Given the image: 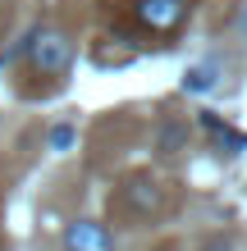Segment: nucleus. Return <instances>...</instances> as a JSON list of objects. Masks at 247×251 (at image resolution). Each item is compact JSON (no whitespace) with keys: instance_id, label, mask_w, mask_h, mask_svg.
Here are the masks:
<instances>
[{"instance_id":"6","label":"nucleus","mask_w":247,"mask_h":251,"mask_svg":"<svg viewBox=\"0 0 247 251\" xmlns=\"http://www.w3.org/2000/svg\"><path fill=\"white\" fill-rule=\"evenodd\" d=\"M215 73H220L215 64H197V69H188L183 87H188V92H211V87H215Z\"/></svg>"},{"instance_id":"5","label":"nucleus","mask_w":247,"mask_h":251,"mask_svg":"<svg viewBox=\"0 0 247 251\" xmlns=\"http://www.w3.org/2000/svg\"><path fill=\"white\" fill-rule=\"evenodd\" d=\"M201 128H206L211 137L220 142V151H224V155H234V151H243V146H247V137H243V132H234V128L220 119V114H211V110L201 114Z\"/></svg>"},{"instance_id":"2","label":"nucleus","mask_w":247,"mask_h":251,"mask_svg":"<svg viewBox=\"0 0 247 251\" xmlns=\"http://www.w3.org/2000/svg\"><path fill=\"white\" fill-rule=\"evenodd\" d=\"M192 14V0H133V19L147 32H179Z\"/></svg>"},{"instance_id":"7","label":"nucleus","mask_w":247,"mask_h":251,"mask_svg":"<svg viewBox=\"0 0 247 251\" xmlns=\"http://www.w3.org/2000/svg\"><path fill=\"white\" fill-rule=\"evenodd\" d=\"M183 142H188V128H183L179 119H169V124L161 128V151L169 155V151H179V146H183Z\"/></svg>"},{"instance_id":"4","label":"nucleus","mask_w":247,"mask_h":251,"mask_svg":"<svg viewBox=\"0 0 247 251\" xmlns=\"http://www.w3.org/2000/svg\"><path fill=\"white\" fill-rule=\"evenodd\" d=\"M64 247L69 251H114V238L101 219H74L64 228Z\"/></svg>"},{"instance_id":"8","label":"nucleus","mask_w":247,"mask_h":251,"mask_svg":"<svg viewBox=\"0 0 247 251\" xmlns=\"http://www.w3.org/2000/svg\"><path fill=\"white\" fill-rule=\"evenodd\" d=\"M69 146H74V128H69V124H55L51 128V151H69Z\"/></svg>"},{"instance_id":"1","label":"nucleus","mask_w":247,"mask_h":251,"mask_svg":"<svg viewBox=\"0 0 247 251\" xmlns=\"http://www.w3.org/2000/svg\"><path fill=\"white\" fill-rule=\"evenodd\" d=\"M23 55H27V69L32 73L55 78V82H64L69 69H74V41L64 32H55V27H37V32L23 41Z\"/></svg>"},{"instance_id":"3","label":"nucleus","mask_w":247,"mask_h":251,"mask_svg":"<svg viewBox=\"0 0 247 251\" xmlns=\"http://www.w3.org/2000/svg\"><path fill=\"white\" fill-rule=\"evenodd\" d=\"M119 205H124L133 219H156V215L165 210V183H156V178H147V174H137V178L124 183Z\"/></svg>"}]
</instances>
